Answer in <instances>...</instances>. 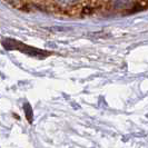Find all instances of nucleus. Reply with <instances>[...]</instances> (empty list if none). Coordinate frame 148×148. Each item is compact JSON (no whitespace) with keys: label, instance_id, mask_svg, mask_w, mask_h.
<instances>
[{"label":"nucleus","instance_id":"nucleus-4","mask_svg":"<svg viewBox=\"0 0 148 148\" xmlns=\"http://www.w3.org/2000/svg\"><path fill=\"white\" fill-rule=\"evenodd\" d=\"M25 112H26V117L28 118L29 123H32V110L30 108L29 104H25Z\"/></svg>","mask_w":148,"mask_h":148},{"label":"nucleus","instance_id":"nucleus-1","mask_svg":"<svg viewBox=\"0 0 148 148\" xmlns=\"http://www.w3.org/2000/svg\"><path fill=\"white\" fill-rule=\"evenodd\" d=\"M31 11L40 10L55 16L69 18H86L105 15L114 9L115 2L105 0H82V1H29Z\"/></svg>","mask_w":148,"mask_h":148},{"label":"nucleus","instance_id":"nucleus-2","mask_svg":"<svg viewBox=\"0 0 148 148\" xmlns=\"http://www.w3.org/2000/svg\"><path fill=\"white\" fill-rule=\"evenodd\" d=\"M2 46L7 50H19L20 52H23L26 55H30V56H34V57H37V58H45V57L51 55V52L45 51V50L38 49V48L30 47V46H27L26 44H22L21 41L14 40V39H6V40H3L2 41Z\"/></svg>","mask_w":148,"mask_h":148},{"label":"nucleus","instance_id":"nucleus-3","mask_svg":"<svg viewBox=\"0 0 148 148\" xmlns=\"http://www.w3.org/2000/svg\"><path fill=\"white\" fill-rule=\"evenodd\" d=\"M148 9V1H132L128 3L127 7L123 8V11L119 12L120 15H132L138 11H143Z\"/></svg>","mask_w":148,"mask_h":148}]
</instances>
